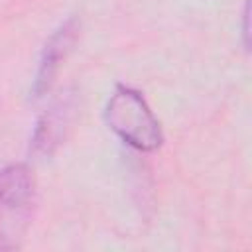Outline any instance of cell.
<instances>
[{
	"label": "cell",
	"mask_w": 252,
	"mask_h": 252,
	"mask_svg": "<svg viewBox=\"0 0 252 252\" xmlns=\"http://www.w3.org/2000/svg\"><path fill=\"white\" fill-rule=\"evenodd\" d=\"M77 32H79L77 20L69 18L47 39V43H45V47L41 51L37 73H35L33 87H32L33 98H41L51 89V85L55 81V75L59 71V65L65 59V55L69 53V49H71V45H73V41L77 37Z\"/></svg>",
	"instance_id": "obj_3"
},
{
	"label": "cell",
	"mask_w": 252,
	"mask_h": 252,
	"mask_svg": "<svg viewBox=\"0 0 252 252\" xmlns=\"http://www.w3.org/2000/svg\"><path fill=\"white\" fill-rule=\"evenodd\" d=\"M37 185L32 169L10 163L0 169V252L18 250L32 226Z\"/></svg>",
	"instance_id": "obj_1"
},
{
	"label": "cell",
	"mask_w": 252,
	"mask_h": 252,
	"mask_svg": "<svg viewBox=\"0 0 252 252\" xmlns=\"http://www.w3.org/2000/svg\"><path fill=\"white\" fill-rule=\"evenodd\" d=\"M104 120L116 136L140 152H154L163 142L159 122L146 98L130 87H118L112 93L104 108Z\"/></svg>",
	"instance_id": "obj_2"
},
{
	"label": "cell",
	"mask_w": 252,
	"mask_h": 252,
	"mask_svg": "<svg viewBox=\"0 0 252 252\" xmlns=\"http://www.w3.org/2000/svg\"><path fill=\"white\" fill-rule=\"evenodd\" d=\"M73 112H75L73 96L65 94L57 102H53V106L41 116L37 124V130L33 136V148L43 154H51L53 148L61 144V140L65 138V130L71 124Z\"/></svg>",
	"instance_id": "obj_4"
}]
</instances>
